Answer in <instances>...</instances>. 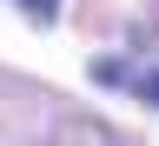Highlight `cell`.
I'll list each match as a JSON object with an SVG mask.
<instances>
[{"label": "cell", "mask_w": 159, "mask_h": 146, "mask_svg": "<svg viewBox=\"0 0 159 146\" xmlns=\"http://www.w3.org/2000/svg\"><path fill=\"white\" fill-rule=\"evenodd\" d=\"M27 13H33V20H53V13H60V0H27Z\"/></svg>", "instance_id": "1"}, {"label": "cell", "mask_w": 159, "mask_h": 146, "mask_svg": "<svg viewBox=\"0 0 159 146\" xmlns=\"http://www.w3.org/2000/svg\"><path fill=\"white\" fill-rule=\"evenodd\" d=\"M139 93H146V106H159V73H146V80H139Z\"/></svg>", "instance_id": "2"}]
</instances>
